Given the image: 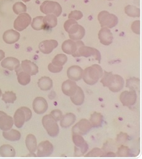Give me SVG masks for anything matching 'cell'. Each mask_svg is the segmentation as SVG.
<instances>
[{"label": "cell", "instance_id": "12", "mask_svg": "<svg viewBox=\"0 0 142 159\" xmlns=\"http://www.w3.org/2000/svg\"><path fill=\"white\" fill-rule=\"evenodd\" d=\"M83 45H85V44L80 40L75 41L72 39H68L63 42L61 48L64 53L73 55L74 53H75L80 46Z\"/></svg>", "mask_w": 142, "mask_h": 159}, {"label": "cell", "instance_id": "51", "mask_svg": "<svg viewBox=\"0 0 142 159\" xmlns=\"http://www.w3.org/2000/svg\"><path fill=\"white\" fill-rule=\"evenodd\" d=\"M1 96H2V92L1 89H0V97H1Z\"/></svg>", "mask_w": 142, "mask_h": 159}, {"label": "cell", "instance_id": "16", "mask_svg": "<svg viewBox=\"0 0 142 159\" xmlns=\"http://www.w3.org/2000/svg\"><path fill=\"white\" fill-rule=\"evenodd\" d=\"M78 87V86L75 81L68 79V80L65 81L62 84L61 89L64 94L67 96L71 97L76 93Z\"/></svg>", "mask_w": 142, "mask_h": 159}, {"label": "cell", "instance_id": "4", "mask_svg": "<svg viewBox=\"0 0 142 159\" xmlns=\"http://www.w3.org/2000/svg\"><path fill=\"white\" fill-rule=\"evenodd\" d=\"M98 21L102 28H113L118 23V19L116 15L111 14L107 11H101L98 16Z\"/></svg>", "mask_w": 142, "mask_h": 159}, {"label": "cell", "instance_id": "22", "mask_svg": "<svg viewBox=\"0 0 142 159\" xmlns=\"http://www.w3.org/2000/svg\"><path fill=\"white\" fill-rule=\"evenodd\" d=\"M1 65L3 67L9 69L10 70H15L20 66V61L13 57H8L2 61Z\"/></svg>", "mask_w": 142, "mask_h": 159}, {"label": "cell", "instance_id": "40", "mask_svg": "<svg viewBox=\"0 0 142 159\" xmlns=\"http://www.w3.org/2000/svg\"><path fill=\"white\" fill-rule=\"evenodd\" d=\"M86 157H105L106 153L102 149L99 148H95L88 153Z\"/></svg>", "mask_w": 142, "mask_h": 159}, {"label": "cell", "instance_id": "35", "mask_svg": "<svg viewBox=\"0 0 142 159\" xmlns=\"http://www.w3.org/2000/svg\"><path fill=\"white\" fill-rule=\"evenodd\" d=\"M68 60L67 56L64 54H57L52 60V64L57 66H63Z\"/></svg>", "mask_w": 142, "mask_h": 159}, {"label": "cell", "instance_id": "17", "mask_svg": "<svg viewBox=\"0 0 142 159\" xmlns=\"http://www.w3.org/2000/svg\"><path fill=\"white\" fill-rule=\"evenodd\" d=\"M98 38L100 43L105 45L108 46L112 43L113 40V34L108 28H102L98 32Z\"/></svg>", "mask_w": 142, "mask_h": 159}, {"label": "cell", "instance_id": "24", "mask_svg": "<svg viewBox=\"0 0 142 159\" xmlns=\"http://www.w3.org/2000/svg\"><path fill=\"white\" fill-rule=\"evenodd\" d=\"M17 74L18 81L21 86H26L31 81V75L24 72L20 68V66L15 70Z\"/></svg>", "mask_w": 142, "mask_h": 159}, {"label": "cell", "instance_id": "19", "mask_svg": "<svg viewBox=\"0 0 142 159\" xmlns=\"http://www.w3.org/2000/svg\"><path fill=\"white\" fill-rule=\"evenodd\" d=\"M58 45L57 41L54 39L45 40L41 42L39 44L40 51L45 54H48L51 53L54 49H55Z\"/></svg>", "mask_w": 142, "mask_h": 159}, {"label": "cell", "instance_id": "34", "mask_svg": "<svg viewBox=\"0 0 142 159\" xmlns=\"http://www.w3.org/2000/svg\"><path fill=\"white\" fill-rule=\"evenodd\" d=\"M125 12L128 16L133 17V18H136V17L138 18V17H140V9L135 6H131V5L126 6L125 8Z\"/></svg>", "mask_w": 142, "mask_h": 159}, {"label": "cell", "instance_id": "49", "mask_svg": "<svg viewBox=\"0 0 142 159\" xmlns=\"http://www.w3.org/2000/svg\"><path fill=\"white\" fill-rule=\"evenodd\" d=\"M5 112H3V111H0V116H1L2 114H3Z\"/></svg>", "mask_w": 142, "mask_h": 159}, {"label": "cell", "instance_id": "11", "mask_svg": "<svg viewBox=\"0 0 142 159\" xmlns=\"http://www.w3.org/2000/svg\"><path fill=\"white\" fill-rule=\"evenodd\" d=\"M92 125L90 122L86 119H82L72 128L73 134H77L81 135H86L92 129Z\"/></svg>", "mask_w": 142, "mask_h": 159}, {"label": "cell", "instance_id": "25", "mask_svg": "<svg viewBox=\"0 0 142 159\" xmlns=\"http://www.w3.org/2000/svg\"><path fill=\"white\" fill-rule=\"evenodd\" d=\"M25 143L30 153L35 156V154L34 153L37 148V142L35 136L33 134H28L26 136Z\"/></svg>", "mask_w": 142, "mask_h": 159}, {"label": "cell", "instance_id": "30", "mask_svg": "<svg viewBox=\"0 0 142 159\" xmlns=\"http://www.w3.org/2000/svg\"><path fill=\"white\" fill-rule=\"evenodd\" d=\"M16 155L15 148L10 145H3L0 147V155L3 157H13Z\"/></svg>", "mask_w": 142, "mask_h": 159}, {"label": "cell", "instance_id": "5", "mask_svg": "<svg viewBox=\"0 0 142 159\" xmlns=\"http://www.w3.org/2000/svg\"><path fill=\"white\" fill-rule=\"evenodd\" d=\"M42 124L48 135L52 137H56L59 132L57 122L51 115H46L42 119Z\"/></svg>", "mask_w": 142, "mask_h": 159}, {"label": "cell", "instance_id": "31", "mask_svg": "<svg viewBox=\"0 0 142 159\" xmlns=\"http://www.w3.org/2000/svg\"><path fill=\"white\" fill-rule=\"evenodd\" d=\"M90 122L92 124L93 127H100L102 125V124L103 122V116L102 114L95 112L92 114Z\"/></svg>", "mask_w": 142, "mask_h": 159}, {"label": "cell", "instance_id": "23", "mask_svg": "<svg viewBox=\"0 0 142 159\" xmlns=\"http://www.w3.org/2000/svg\"><path fill=\"white\" fill-rule=\"evenodd\" d=\"M13 119L5 112L0 116V129L7 131L11 129L13 125Z\"/></svg>", "mask_w": 142, "mask_h": 159}, {"label": "cell", "instance_id": "52", "mask_svg": "<svg viewBox=\"0 0 142 159\" xmlns=\"http://www.w3.org/2000/svg\"><path fill=\"white\" fill-rule=\"evenodd\" d=\"M108 1H113V0H108Z\"/></svg>", "mask_w": 142, "mask_h": 159}, {"label": "cell", "instance_id": "38", "mask_svg": "<svg viewBox=\"0 0 142 159\" xmlns=\"http://www.w3.org/2000/svg\"><path fill=\"white\" fill-rule=\"evenodd\" d=\"M13 11L17 15H20L26 11L27 8L26 6L22 2H17L14 4L13 7Z\"/></svg>", "mask_w": 142, "mask_h": 159}, {"label": "cell", "instance_id": "41", "mask_svg": "<svg viewBox=\"0 0 142 159\" xmlns=\"http://www.w3.org/2000/svg\"><path fill=\"white\" fill-rule=\"evenodd\" d=\"M83 17V13L80 11H73L69 14V19H73L76 21L80 20Z\"/></svg>", "mask_w": 142, "mask_h": 159}, {"label": "cell", "instance_id": "26", "mask_svg": "<svg viewBox=\"0 0 142 159\" xmlns=\"http://www.w3.org/2000/svg\"><path fill=\"white\" fill-rule=\"evenodd\" d=\"M76 120V116L73 113H68L63 116L60 120V125L63 128H67L72 125Z\"/></svg>", "mask_w": 142, "mask_h": 159}, {"label": "cell", "instance_id": "18", "mask_svg": "<svg viewBox=\"0 0 142 159\" xmlns=\"http://www.w3.org/2000/svg\"><path fill=\"white\" fill-rule=\"evenodd\" d=\"M83 70L78 66H72L69 67L67 70V75L69 79L73 81H80L82 78Z\"/></svg>", "mask_w": 142, "mask_h": 159}, {"label": "cell", "instance_id": "50", "mask_svg": "<svg viewBox=\"0 0 142 159\" xmlns=\"http://www.w3.org/2000/svg\"><path fill=\"white\" fill-rule=\"evenodd\" d=\"M22 1H23L24 2H28L31 1V0H22Z\"/></svg>", "mask_w": 142, "mask_h": 159}, {"label": "cell", "instance_id": "32", "mask_svg": "<svg viewBox=\"0 0 142 159\" xmlns=\"http://www.w3.org/2000/svg\"><path fill=\"white\" fill-rule=\"evenodd\" d=\"M43 22L45 28H53L57 25V17L53 14L46 15L43 17Z\"/></svg>", "mask_w": 142, "mask_h": 159}, {"label": "cell", "instance_id": "7", "mask_svg": "<svg viewBox=\"0 0 142 159\" xmlns=\"http://www.w3.org/2000/svg\"><path fill=\"white\" fill-rule=\"evenodd\" d=\"M72 56L73 57L83 56L85 57L93 56L99 62L101 61V54L99 51L95 48L86 46L85 45L80 46L75 53H74Z\"/></svg>", "mask_w": 142, "mask_h": 159}, {"label": "cell", "instance_id": "43", "mask_svg": "<svg viewBox=\"0 0 142 159\" xmlns=\"http://www.w3.org/2000/svg\"><path fill=\"white\" fill-rule=\"evenodd\" d=\"M48 70L53 73H58L63 70V66H57L53 65L52 63H50L48 66Z\"/></svg>", "mask_w": 142, "mask_h": 159}, {"label": "cell", "instance_id": "36", "mask_svg": "<svg viewBox=\"0 0 142 159\" xmlns=\"http://www.w3.org/2000/svg\"><path fill=\"white\" fill-rule=\"evenodd\" d=\"M2 100L5 103L13 104L17 100V94L13 91H7L2 95Z\"/></svg>", "mask_w": 142, "mask_h": 159}, {"label": "cell", "instance_id": "44", "mask_svg": "<svg viewBox=\"0 0 142 159\" xmlns=\"http://www.w3.org/2000/svg\"><path fill=\"white\" fill-rule=\"evenodd\" d=\"M128 139V135H127V134L120 132V134H118L117 136L116 140L118 141V142L120 143H124L127 141Z\"/></svg>", "mask_w": 142, "mask_h": 159}, {"label": "cell", "instance_id": "47", "mask_svg": "<svg viewBox=\"0 0 142 159\" xmlns=\"http://www.w3.org/2000/svg\"><path fill=\"white\" fill-rule=\"evenodd\" d=\"M5 52L0 49V61H2L5 58Z\"/></svg>", "mask_w": 142, "mask_h": 159}, {"label": "cell", "instance_id": "27", "mask_svg": "<svg viewBox=\"0 0 142 159\" xmlns=\"http://www.w3.org/2000/svg\"><path fill=\"white\" fill-rule=\"evenodd\" d=\"M38 86L41 91H47L52 88L53 81L49 77H42L38 80Z\"/></svg>", "mask_w": 142, "mask_h": 159}, {"label": "cell", "instance_id": "37", "mask_svg": "<svg viewBox=\"0 0 142 159\" xmlns=\"http://www.w3.org/2000/svg\"><path fill=\"white\" fill-rule=\"evenodd\" d=\"M140 83V80L138 78H130L126 81V87L131 89V90H136L138 89Z\"/></svg>", "mask_w": 142, "mask_h": 159}, {"label": "cell", "instance_id": "10", "mask_svg": "<svg viewBox=\"0 0 142 159\" xmlns=\"http://www.w3.org/2000/svg\"><path fill=\"white\" fill-rule=\"evenodd\" d=\"M31 22V16L25 13H21L17 18L14 22V28L18 31H22L25 30Z\"/></svg>", "mask_w": 142, "mask_h": 159}, {"label": "cell", "instance_id": "46", "mask_svg": "<svg viewBox=\"0 0 142 159\" xmlns=\"http://www.w3.org/2000/svg\"><path fill=\"white\" fill-rule=\"evenodd\" d=\"M77 21L76 20H73V19H69L68 20H67V21L64 23V28L65 31H66V32H68V31L69 28H70V26H72V25H73V24H75V23H77Z\"/></svg>", "mask_w": 142, "mask_h": 159}, {"label": "cell", "instance_id": "14", "mask_svg": "<svg viewBox=\"0 0 142 159\" xmlns=\"http://www.w3.org/2000/svg\"><path fill=\"white\" fill-rule=\"evenodd\" d=\"M37 156L40 157H48L53 152V145L48 140H45L40 143L37 147Z\"/></svg>", "mask_w": 142, "mask_h": 159}, {"label": "cell", "instance_id": "2", "mask_svg": "<svg viewBox=\"0 0 142 159\" xmlns=\"http://www.w3.org/2000/svg\"><path fill=\"white\" fill-rule=\"evenodd\" d=\"M103 74V69L98 64H93L83 71L82 77L84 82L90 86L95 84Z\"/></svg>", "mask_w": 142, "mask_h": 159}, {"label": "cell", "instance_id": "33", "mask_svg": "<svg viewBox=\"0 0 142 159\" xmlns=\"http://www.w3.org/2000/svg\"><path fill=\"white\" fill-rule=\"evenodd\" d=\"M31 27L33 30L36 31L45 29V24L43 22V16H37L32 21Z\"/></svg>", "mask_w": 142, "mask_h": 159}, {"label": "cell", "instance_id": "28", "mask_svg": "<svg viewBox=\"0 0 142 159\" xmlns=\"http://www.w3.org/2000/svg\"><path fill=\"white\" fill-rule=\"evenodd\" d=\"M71 101L76 106H81L83 104L85 101V94L82 89L78 87L76 93L70 97Z\"/></svg>", "mask_w": 142, "mask_h": 159}, {"label": "cell", "instance_id": "8", "mask_svg": "<svg viewBox=\"0 0 142 159\" xmlns=\"http://www.w3.org/2000/svg\"><path fill=\"white\" fill-rule=\"evenodd\" d=\"M73 142L75 145V152L77 156L83 155L88 150V145L82 135L77 134H73Z\"/></svg>", "mask_w": 142, "mask_h": 159}, {"label": "cell", "instance_id": "13", "mask_svg": "<svg viewBox=\"0 0 142 159\" xmlns=\"http://www.w3.org/2000/svg\"><path fill=\"white\" fill-rule=\"evenodd\" d=\"M136 93L134 90L130 91H123L120 96V102L124 106L131 107L133 106L136 101Z\"/></svg>", "mask_w": 142, "mask_h": 159}, {"label": "cell", "instance_id": "9", "mask_svg": "<svg viewBox=\"0 0 142 159\" xmlns=\"http://www.w3.org/2000/svg\"><path fill=\"white\" fill-rule=\"evenodd\" d=\"M68 33L70 39L73 41H80L85 36V30L82 26L78 25L77 22L70 26Z\"/></svg>", "mask_w": 142, "mask_h": 159}, {"label": "cell", "instance_id": "20", "mask_svg": "<svg viewBox=\"0 0 142 159\" xmlns=\"http://www.w3.org/2000/svg\"><path fill=\"white\" fill-rule=\"evenodd\" d=\"M20 68L22 70L30 75H36L38 72V67L29 60H24L21 62Z\"/></svg>", "mask_w": 142, "mask_h": 159}, {"label": "cell", "instance_id": "29", "mask_svg": "<svg viewBox=\"0 0 142 159\" xmlns=\"http://www.w3.org/2000/svg\"><path fill=\"white\" fill-rule=\"evenodd\" d=\"M3 137L9 141H18L21 139V133L15 129H10L9 130L3 131Z\"/></svg>", "mask_w": 142, "mask_h": 159}, {"label": "cell", "instance_id": "21", "mask_svg": "<svg viewBox=\"0 0 142 159\" xmlns=\"http://www.w3.org/2000/svg\"><path fill=\"white\" fill-rule=\"evenodd\" d=\"M20 38V34L13 30H9L6 31L3 36V41L9 44L17 43Z\"/></svg>", "mask_w": 142, "mask_h": 159}, {"label": "cell", "instance_id": "48", "mask_svg": "<svg viewBox=\"0 0 142 159\" xmlns=\"http://www.w3.org/2000/svg\"><path fill=\"white\" fill-rule=\"evenodd\" d=\"M106 156H110V157H115L116 154L114 153H106Z\"/></svg>", "mask_w": 142, "mask_h": 159}, {"label": "cell", "instance_id": "45", "mask_svg": "<svg viewBox=\"0 0 142 159\" xmlns=\"http://www.w3.org/2000/svg\"><path fill=\"white\" fill-rule=\"evenodd\" d=\"M140 23L139 20H136V21H134L131 25L132 31L136 34H140Z\"/></svg>", "mask_w": 142, "mask_h": 159}, {"label": "cell", "instance_id": "1", "mask_svg": "<svg viewBox=\"0 0 142 159\" xmlns=\"http://www.w3.org/2000/svg\"><path fill=\"white\" fill-rule=\"evenodd\" d=\"M100 82L104 87H107L111 91L117 93L121 91L124 86V80L121 76L113 74L111 72L105 71Z\"/></svg>", "mask_w": 142, "mask_h": 159}, {"label": "cell", "instance_id": "42", "mask_svg": "<svg viewBox=\"0 0 142 159\" xmlns=\"http://www.w3.org/2000/svg\"><path fill=\"white\" fill-rule=\"evenodd\" d=\"M50 115L55 119V120L56 122L59 121L61 119L62 117H63L62 112L60 110H58V109H56V110L52 111L51 112Z\"/></svg>", "mask_w": 142, "mask_h": 159}, {"label": "cell", "instance_id": "3", "mask_svg": "<svg viewBox=\"0 0 142 159\" xmlns=\"http://www.w3.org/2000/svg\"><path fill=\"white\" fill-rule=\"evenodd\" d=\"M32 117L31 110L26 107H21L19 108L15 113L14 122L18 128H21L25 122L29 121Z\"/></svg>", "mask_w": 142, "mask_h": 159}, {"label": "cell", "instance_id": "39", "mask_svg": "<svg viewBox=\"0 0 142 159\" xmlns=\"http://www.w3.org/2000/svg\"><path fill=\"white\" fill-rule=\"evenodd\" d=\"M130 154V148L125 145H121L117 151L116 155L118 157H129Z\"/></svg>", "mask_w": 142, "mask_h": 159}, {"label": "cell", "instance_id": "6", "mask_svg": "<svg viewBox=\"0 0 142 159\" xmlns=\"http://www.w3.org/2000/svg\"><path fill=\"white\" fill-rule=\"evenodd\" d=\"M40 11L45 15L53 14L56 17H58L62 13V8L57 2L45 1L41 5Z\"/></svg>", "mask_w": 142, "mask_h": 159}, {"label": "cell", "instance_id": "15", "mask_svg": "<svg viewBox=\"0 0 142 159\" xmlns=\"http://www.w3.org/2000/svg\"><path fill=\"white\" fill-rule=\"evenodd\" d=\"M48 107V102L44 98L38 97L33 101V108L34 111L38 114H44L47 111Z\"/></svg>", "mask_w": 142, "mask_h": 159}]
</instances>
